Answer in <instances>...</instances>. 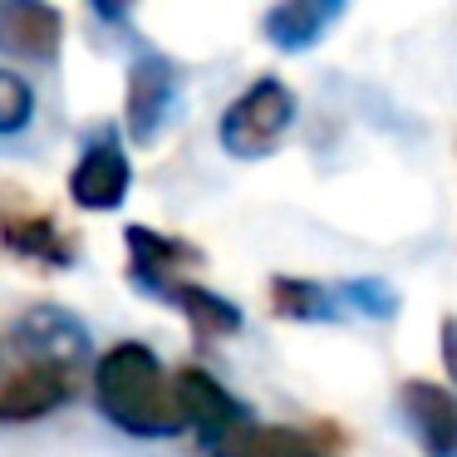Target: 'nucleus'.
<instances>
[{
  "mask_svg": "<svg viewBox=\"0 0 457 457\" xmlns=\"http://www.w3.org/2000/svg\"><path fill=\"white\" fill-rule=\"evenodd\" d=\"M64 21L50 5H0V50L21 60H50L60 50Z\"/></svg>",
  "mask_w": 457,
  "mask_h": 457,
  "instance_id": "obj_7",
  "label": "nucleus"
},
{
  "mask_svg": "<svg viewBox=\"0 0 457 457\" xmlns=\"http://www.w3.org/2000/svg\"><path fill=\"white\" fill-rule=\"evenodd\" d=\"M443 359H447V369H453V384H457V325H453V320L443 325Z\"/></svg>",
  "mask_w": 457,
  "mask_h": 457,
  "instance_id": "obj_15",
  "label": "nucleus"
},
{
  "mask_svg": "<svg viewBox=\"0 0 457 457\" xmlns=\"http://www.w3.org/2000/svg\"><path fill=\"white\" fill-rule=\"evenodd\" d=\"M217 457H241V453H237V443L227 437V443H217Z\"/></svg>",
  "mask_w": 457,
  "mask_h": 457,
  "instance_id": "obj_16",
  "label": "nucleus"
},
{
  "mask_svg": "<svg viewBox=\"0 0 457 457\" xmlns=\"http://www.w3.org/2000/svg\"><path fill=\"white\" fill-rule=\"evenodd\" d=\"M129 178L133 172H129V158H123L119 143L94 138L70 172V197L89 212H113L123 202V192H129Z\"/></svg>",
  "mask_w": 457,
  "mask_h": 457,
  "instance_id": "obj_6",
  "label": "nucleus"
},
{
  "mask_svg": "<svg viewBox=\"0 0 457 457\" xmlns=\"http://www.w3.org/2000/svg\"><path fill=\"white\" fill-rule=\"evenodd\" d=\"M94 398H99L104 418L133 437H172L182 428L172 378L162 374L158 354L148 345H138V339H123V345L99 354Z\"/></svg>",
  "mask_w": 457,
  "mask_h": 457,
  "instance_id": "obj_1",
  "label": "nucleus"
},
{
  "mask_svg": "<svg viewBox=\"0 0 457 457\" xmlns=\"http://www.w3.org/2000/svg\"><path fill=\"white\" fill-rule=\"evenodd\" d=\"M30 109H35V94L21 74H5L0 70V133H15L30 123Z\"/></svg>",
  "mask_w": 457,
  "mask_h": 457,
  "instance_id": "obj_13",
  "label": "nucleus"
},
{
  "mask_svg": "<svg viewBox=\"0 0 457 457\" xmlns=\"http://www.w3.org/2000/svg\"><path fill=\"white\" fill-rule=\"evenodd\" d=\"M398 403H403V418L413 428L423 457H457V394L453 388H437L428 378H408L398 388Z\"/></svg>",
  "mask_w": 457,
  "mask_h": 457,
  "instance_id": "obj_4",
  "label": "nucleus"
},
{
  "mask_svg": "<svg viewBox=\"0 0 457 457\" xmlns=\"http://www.w3.org/2000/svg\"><path fill=\"white\" fill-rule=\"evenodd\" d=\"M295 123V94L280 79H256L221 113V148L231 158H266Z\"/></svg>",
  "mask_w": 457,
  "mask_h": 457,
  "instance_id": "obj_2",
  "label": "nucleus"
},
{
  "mask_svg": "<svg viewBox=\"0 0 457 457\" xmlns=\"http://www.w3.org/2000/svg\"><path fill=\"white\" fill-rule=\"evenodd\" d=\"M0 241H5V251H15L25 261H40V266H70L74 261L70 237L45 212H11V217H0Z\"/></svg>",
  "mask_w": 457,
  "mask_h": 457,
  "instance_id": "obj_8",
  "label": "nucleus"
},
{
  "mask_svg": "<svg viewBox=\"0 0 457 457\" xmlns=\"http://www.w3.org/2000/svg\"><path fill=\"white\" fill-rule=\"evenodd\" d=\"M270 300H276V310H280V315H290V320L325 315V295H320L315 286H305V280H276Z\"/></svg>",
  "mask_w": 457,
  "mask_h": 457,
  "instance_id": "obj_14",
  "label": "nucleus"
},
{
  "mask_svg": "<svg viewBox=\"0 0 457 457\" xmlns=\"http://www.w3.org/2000/svg\"><path fill=\"white\" fill-rule=\"evenodd\" d=\"M231 443L241 457H320V447L295 428H246Z\"/></svg>",
  "mask_w": 457,
  "mask_h": 457,
  "instance_id": "obj_11",
  "label": "nucleus"
},
{
  "mask_svg": "<svg viewBox=\"0 0 457 457\" xmlns=\"http://www.w3.org/2000/svg\"><path fill=\"white\" fill-rule=\"evenodd\" d=\"M168 300H178V305L187 310V320L202 329V335H237V329H241L237 305L221 300V295H212V290H202V286H192V280H182Z\"/></svg>",
  "mask_w": 457,
  "mask_h": 457,
  "instance_id": "obj_10",
  "label": "nucleus"
},
{
  "mask_svg": "<svg viewBox=\"0 0 457 457\" xmlns=\"http://www.w3.org/2000/svg\"><path fill=\"white\" fill-rule=\"evenodd\" d=\"M172 394H178L182 428H197V433L217 437V443L237 437V428H241V403L207 374V369H192V364L178 369V374H172Z\"/></svg>",
  "mask_w": 457,
  "mask_h": 457,
  "instance_id": "obj_5",
  "label": "nucleus"
},
{
  "mask_svg": "<svg viewBox=\"0 0 457 457\" xmlns=\"http://www.w3.org/2000/svg\"><path fill=\"white\" fill-rule=\"evenodd\" d=\"M329 15H335L329 5H320V11H305V5H286V11H276V15L266 21V30L276 35V45H310V40H315V30L329 21Z\"/></svg>",
  "mask_w": 457,
  "mask_h": 457,
  "instance_id": "obj_12",
  "label": "nucleus"
},
{
  "mask_svg": "<svg viewBox=\"0 0 457 457\" xmlns=\"http://www.w3.org/2000/svg\"><path fill=\"white\" fill-rule=\"evenodd\" d=\"M168 94H172L168 64L162 60L133 64V74H129V129H133V138H153V129H158L162 113H168Z\"/></svg>",
  "mask_w": 457,
  "mask_h": 457,
  "instance_id": "obj_9",
  "label": "nucleus"
},
{
  "mask_svg": "<svg viewBox=\"0 0 457 457\" xmlns=\"http://www.w3.org/2000/svg\"><path fill=\"white\" fill-rule=\"evenodd\" d=\"M74 398V374L60 359H30L11 378H0V423H35Z\"/></svg>",
  "mask_w": 457,
  "mask_h": 457,
  "instance_id": "obj_3",
  "label": "nucleus"
}]
</instances>
